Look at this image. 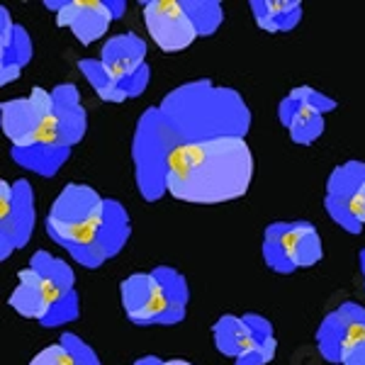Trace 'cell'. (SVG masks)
<instances>
[{"instance_id":"obj_28","label":"cell","mask_w":365,"mask_h":365,"mask_svg":"<svg viewBox=\"0 0 365 365\" xmlns=\"http://www.w3.org/2000/svg\"><path fill=\"white\" fill-rule=\"evenodd\" d=\"M134 365H163L161 358H156V356H144V358H139Z\"/></svg>"},{"instance_id":"obj_10","label":"cell","mask_w":365,"mask_h":365,"mask_svg":"<svg viewBox=\"0 0 365 365\" xmlns=\"http://www.w3.org/2000/svg\"><path fill=\"white\" fill-rule=\"evenodd\" d=\"M100 63L127 98H139L151 81V71L146 63V42L134 32L110 37L100 49Z\"/></svg>"},{"instance_id":"obj_8","label":"cell","mask_w":365,"mask_h":365,"mask_svg":"<svg viewBox=\"0 0 365 365\" xmlns=\"http://www.w3.org/2000/svg\"><path fill=\"white\" fill-rule=\"evenodd\" d=\"M263 261L275 273H295L322 261L324 249L309 222H275L263 234Z\"/></svg>"},{"instance_id":"obj_9","label":"cell","mask_w":365,"mask_h":365,"mask_svg":"<svg viewBox=\"0 0 365 365\" xmlns=\"http://www.w3.org/2000/svg\"><path fill=\"white\" fill-rule=\"evenodd\" d=\"M46 10L56 13V25L73 32L81 44H93L108 32L113 20L127 10L125 0H46Z\"/></svg>"},{"instance_id":"obj_2","label":"cell","mask_w":365,"mask_h":365,"mask_svg":"<svg viewBox=\"0 0 365 365\" xmlns=\"http://www.w3.org/2000/svg\"><path fill=\"white\" fill-rule=\"evenodd\" d=\"M163 122L178 144L212 139H246L251 113L234 88L212 81H190L170 91L158 105Z\"/></svg>"},{"instance_id":"obj_12","label":"cell","mask_w":365,"mask_h":365,"mask_svg":"<svg viewBox=\"0 0 365 365\" xmlns=\"http://www.w3.org/2000/svg\"><path fill=\"white\" fill-rule=\"evenodd\" d=\"M34 192L27 180H0V261L22 249L34 232Z\"/></svg>"},{"instance_id":"obj_15","label":"cell","mask_w":365,"mask_h":365,"mask_svg":"<svg viewBox=\"0 0 365 365\" xmlns=\"http://www.w3.org/2000/svg\"><path fill=\"white\" fill-rule=\"evenodd\" d=\"M363 182H365L363 161H349V163H344V166L334 168L327 180V197H324L327 215L349 234L363 232V229L356 225L353 212H351V202H353V197H356V192L361 190Z\"/></svg>"},{"instance_id":"obj_18","label":"cell","mask_w":365,"mask_h":365,"mask_svg":"<svg viewBox=\"0 0 365 365\" xmlns=\"http://www.w3.org/2000/svg\"><path fill=\"white\" fill-rule=\"evenodd\" d=\"M132 227H129V215L117 200H105V215H103V232H100V249L105 258L117 256L127 246Z\"/></svg>"},{"instance_id":"obj_11","label":"cell","mask_w":365,"mask_h":365,"mask_svg":"<svg viewBox=\"0 0 365 365\" xmlns=\"http://www.w3.org/2000/svg\"><path fill=\"white\" fill-rule=\"evenodd\" d=\"M331 110H336V100L309 86H299L278 105V120L295 144L309 146L324 134V115Z\"/></svg>"},{"instance_id":"obj_7","label":"cell","mask_w":365,"mask_h":365,"mask_svg":"<svg viewBox=\"0 0 365 365\" xmlns=\"http://www.w3.org/2000/svg\"><path fill=\"white\" fill-rule=\"evenodd\" d=\"M178 141L163 122L158 108H149L137 122V132L132 141L134 178L137 190L146 202H156L163 192H168V161Z\"/></svg>"},{"instance_id":"obj_19","label":"cell","mask_w":365,"mask_h":365,"mask_svg":"<svg viewBox=\"0 0 365 365\" xmlns=\"http://www.w3.org/2000/svg\"><path fill=\"white\" fill-rule=\"evenodd\" d=\"M339 312L349 322L341 365H365V307L358 302H344Z\"/></svg>"},{"instance_id":"obj_3","label":"cell","mask_w":365,"mask_h":365,"mask_svg":"<svg viewBox=\"0 0 365 365\" xmlns=\"http://www.w3.org/2000/svg\"><path fill=\"white\" fill-rule=\"evenodd\" d=\"M0 125L17 166L51 178L68 161L71 149L58 137L51 91L37 86L27 98L5 100L0 105Z\"/></svg>"},{"instance_id":"obj_22","label":"cell","mask_w":365,"mask_h":365,"mask_svg":"<svg viewBox=\"0 0 365 365\" xmlns=\"http://www.w3.org/2000/svg\"><path fill=\"white\" fill-rule=\"evenodd\" d=\"M78 68L86 76L88 83L93 86V91H96V96L100 100H105V103H125V100H129L125 96V91L117 86V81L105 71L100 58H81Z\"/></svg>"},{"instance_id":"obj_4","label":"cell","mask_w":365,"mask_h":365,"mask_svg":"<svg viewBox=\"0 0 365 365\" xmlns=\"http://www.w3.org/2000/svg\"><path fill=\"white\" fill-rule=\"evenodd\" d=\"M76 275L66 261L37 251L27 268L17 273V287L10 292L8 304L17 314L39 322L42 327H61L76 322L81 314Z\"/></svg>"},{"instance_id":"obj_27","label":"cell","mask_w":365,"mask_h":365,"mask_svg":"<svg viewBox=\"0 0 365 365\" xmlns=\"http://www.w3.org/2000/svg\"><path fill=\"white\" fill-rule=\"evenodd\" d=\"M351 212H353V220H356V225L363 229V225H365V182L361 185V190L356 192V197H353Z\"/></svg>"},{"instance_id":"obj_23","label":"cell","mask_w":365,"mask_h":365,"mask_svg":"<svg viewBox=\"0 0 365 365\" xmlns=\"http://www.w3.org/2000/svg\"><path fill=\"white\" fill-rule=\"evenodd\" d=\"M180 3L185 8V13L190 15L197 37H210L225 22V10H222V3H217V0H180Z\"/></svg>"},{"instance_id":"obj_1","label":"cell","mask_w":365,"mask_h":365,"mask_svg":"<svg viewBox=\"0 0 365 365\" xmlns=\"http://www.w3.org/2000/svg\"><path fill=\"white\" fill-rule=\"evenodd\" d=\"M253 156L246 139L178 144L168 161V195L190 205H222L249 192Z\"/></svg>"},{"instance_id":"obj_25","label":"cell","mask_w":365,"mask_h":365,"mask_svg":"<svg viewBox=\"0 0 365 365\" xmlns=\"http://www.w3.org/2000/svg\"><path fill=\"white\" fill-rule=\"evenodd\" d=\"M61 344L66 346V349H68L71 353H73L76 365H100L98 353L93 351L91 346H88L81 336H76V334H63V336H61Z\"/></svg>"},{"instance_id":"obj_13","label":"cell","mask_w":365,"mask_h":365,"mask_svg":"<svg viewBox=\"0 0 365 365\" xmlns=\"http://www.w3.org/2000/svg\"><path fill=\"white\" fill-rule=\"evenodd\" d=\"M141 15H144L149 37L166 54L182 51L195 42V25H192L190 15L185 13L180 0H149V3H141Z\"/></svg>"},{"instance_id":"obj_17","label":"cell","mask_w":365,"mask_h":365,"mask_svg":"<svg viewBox=\"0 0 365 365\" xmlns=\"http://www.w3.org/2000/svg\"><path fill=\"white\" fill-rule=\"evenodd\" d=\"M251 13L263 32H290L302 20V3L297 0H251Z\"/></svg>"},{"instance_id":"obj_16","label":"cell","mask_w":365,"mask_h":365,"mask_svg":"<svg viewBox=\"0 0 365 365\" xmlns=\"http://www.w3.org/2000/svg\"><path fill=\"white\" fill-rule=\"evenodd\" d=\"M51 98H54L58 137H61L63 146L73 149V146L86 137V129H88V115H86V108L81 105L78 88L73 83H61L51 91Z\"/></svg>"},{"instance_id":"obj_29","label":"cell","mask_w":365,"mask_h":365,"mask_svg":"<svg viewBox=\"0 0 365 365\" xmlns=\"http://www.w3.org/2000/svg\"><path fill=\"white\" fill-rule=\"evenodd\" d=\"M163 365H192V363L180 361V358H173V361H163Z\"/></svg>"},{"instance_id":"obj_24","label":"cell","mask_w":365,"mask_h":365,"mask_svg":"<svg viewBox=\"0 0 365 365\" xmlns=\"http://www.w3.org/2000/svg\"><path fill=\"white\" fill-rule=\"evenodd\" d=\"M29 365H76V358H73V353L58 341V344L46 346L44 351H39L37 356L29 361Z\"/></svg>"},{"instance_id":"obj_5","label":"cell","mask_w":365,"mask_h":365,"mask_svg":"<svg viewBox=\"0 0 365 365\" xmlns=\"http://www.w3.org/2000/svg\"><path fill=\"white\" fill-rule=\"evenodd\" d=\"M105 197L91 185L71 182L56 195L46 215V234L83 268H100L108 258L100 249Z\"/></svg>"},{"instance_id":"obj_26","label":"cell","mask_w":365,"mask_h":365,"mask_svg":"<svg viewBox=\"0 0 365 365\" xmlns=\"http://www.w3.org/2000/svg\"><path fill=\"white\" fill-rule=\"evenodd\" d=\"M275 349H278V344H275V339H273V341H268V344H261V346H256V349H251L249 353H244V356L234 361V365H268L273 361Z\"/></svg>"},{"instance_id":"obj_6","label":"cell","mask_w":365,"mask_h":365,"mask_svg":"<svg viewBox=\"0 0 365 365\" xmlns=\"http://www.w3.org/2000/svg\"><path fill=\"white\" fill-rule=\"evenodd\" d=\"M120 297L129 322L139 327H170L185 319L190 292L178 270L156 266L151 273H134L122 280Z\"/></svg>"},{"instance_id":"obj_21","label":"cell","mask_w":365,"mask_h":365,"mask_svg":"<svg viewBox=\"0 0 365 365\" xmlns=\"http://www.w3.org/2000/svg\"><path fill=\"white\" fill-rule=\"evenodd\" d=\"M32 58V39H29L27 29L17 25L15 37L8 49L0 51V86H8L20 78L22 66Z\"/></svg>"},{"instance_id":"obj_30","label":"cell","mask_w":365,"mask_h":365,"mask_svg":"<svg viewBox=\"0 0 365 365\" xmlns=\"http://www.w3.org/2000/svg\"><path fill=\"white\" fill-rule=\"evenodd\" d=\"M358 261H361V270H363V282H365V249L361 251V256H358Z\"/></svg>"},{"instance_id":"obj_20","label":"cell","mask_w":365,"mask_h":365,"mask_svg":"<svg viewBox=\"0 0 365 365\" xmlns=\"http://www.w3.org/2000/svg\"><path fill=\"white\" fill-rule=\"evenodd\" d=\"M346 334H349V322L341 312H331L324 317V322L317 329V349L329 363L341 365V353H344Z\"/></svg>"},{"instance_id":"obj_14","label":"cell","mask_w":365,"mask_h":365,"mask_svg":"<svg viewBox=\"0 0 365 365\" xmlns=\"http://www.w3.org/2000/svg\"><path fill=\"white\" fill-rule=\"evenodd\" d=\"M212 339H215V346L222 356L229 358H241L244 353H249L251 349L261 344H268V341L275 339L273 327L266 317L261 314H225L215 322L212 327Z\"/></svg>"}]
</instances>
